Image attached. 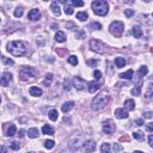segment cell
<instances>
[{"instance_id":"cell-28","label":"cell","mask_w":153,"mask_h":153,"mask_svg":"<svg viewBox=\"0 0 153 153\" xmlns=\"http://www.w3.org/2000/svg\"><path fill=\"white\" fill-rule=\"evenodd\" d=\"M87 13L86 12H78L76 13V18L79 19V21H82V22H85L86 19H87Z\"/></svg>"},{"instance_id":"cell-4","label":"cell","mask_w":153,"mask_h":153,"mask_svg":"<svg viewBox=\"0 0 153 153\" xmlns=\"http://www.w3.org/2000/svg\"><path fill=\"white\" fill-rule=\"evenodd\" d=\"M123 30H124V24L122 22H112L109 26V31L111 35H114L115 37H120L122 34H123Z\"/></svg>"},{"instance_id":"cell-13","label":"cell","mask_w":153,"mask_h":153,"mask_svg":"<svg viewBox=\"0 0 153 153\" xmlns=\"http://www.w3.org/2000/svg\"><path fill=\"white\" fill-rule=\"evenodd\" d=\"M84 149L86 151V152H93L94 149H96V144L93 142V141H86L85 144H84Z\"/></svg>"},{"instance_id":"cell-54","label":"cell","mask_w":153,"mask_h":153,"mask_svg":"<svg viewBox=\"0 0 153 153\" xmlns=\"http://www.w3.org/2000/svg\"><path fill=\"white\" fill-rule=\"evenodd\" d=\"M59 1H60L61 4H66V1H68V0H59Z\"/></svg>"},{"instance_id":"cell-40","label":"cell","mask_w":153,"mask_h":153,"mask_svg":"<svg viewBox=\"0 0 153 153\" xmlns=\"http://www.w3.org/2000/svg\"><path fill=\"white\" fill-rule=\"evenodd\" d=\"M65 13L68 14V16L73 14V7H71V6H66V7H65Z\"/></svg>"},{"instance_id":"cell-42","label":"cell","mask_w":153,"mask_h":153,"mask_svg":"<svg viewBox=\"0 0 153 153\" xmlns=\"http://www.w3.org/2000/svg\"><path fill=\"white\" fill-rule=\"evenodd\" d=\"M3 61H4L6 65H13V60L7 59V57H3Z\"/></svg>"},{"instance_id":"cell-14","label":"cell","mask_w":153,"mask_h":153,"mask_svg":"<svg viewBox=\"0 0 153 153\" xmlns=\"http://www.w3.org/2000/svg\"><path fill=\"white\" fill-rule=\"evenodd\" d=\"M73 107H74V102H72V101H69V102H65L64 104H62V111L64 112H68V111H71L72 109H73Z\"/></svg>"},{"instance_id":"cell-8","label":"cell","mask_w":153,"mask_h":153,"mask_svg":"<svg viewBox=\"0 0 153 153\" xmlns=\"http://www.w3.org/2000/svg\"><path fill=\"white\" fill-rule=\"evenodd\" d=\"M73 86H74L76 90L82 91V90L85 89V86H86V82H85L84 79L79 78V76H75V78L73 79Z\"/></svg>"},{"instance_id":"cell-24","label":"cell","mask_w":153,"mask_h":153,"mask_svg":"<svg viewBox=\"0 0 153 153\" xmlns=\"http://www.w3.org/2000/svg\"><path fill=\"white\" fill-rule=\"evenodd\" d=\"M48 115H49V119H50L51 121H56L57 117H59V112H57V110H55V109L50 110Z\"/></svg>"},{"instance_id":"cell-15","label":"cell","mask_w":153,"mask_h":153,"mask_svg":"<svg viewBox=\"0 0 153 153\" xmlns=\"http://www.w3.org/2000/svg\"><path fill=\"white\" fill-rule=\"evenodd\" d=\"M87 87H89V91H90L91 93H93V92H96L97 90H99L101 85H99L98 83H96V82H90Z\"/></svg>"},{"instance_id":"cell-32","label":"cell","mask_w":153,"mask_h":153,"mask_svg":"<svg viewBox=\"0 0 153 153\" xmlns=\"http://www.w3.org/2000/svg\"><path fill=\"white\" fill-rule=\"evenodd\" d=\"M23 9L22 7H17L16 10H14V17H17V18H21L22 16H23Z\"/></svg>"},{"instance_id":"cell-50","label":"cell","mask_w":153,"mask_h":153,"mask_svg":"<svg viewBox=\"0 0 153 153\" xmlns=\"http://www.w3.org/2000/svg\"><path fill=\"white\" fill-rule=\"evenodd\" d=\"M24 133H25L24 129H21V130H19V133L17 134V135H18L19 138H23V137H24Z\"/></svg>"},{"instance_id":"cell-44","label":"cell","mask_w":153,"mask_h":153,"mask_svg":"<svg viewBox=\"0 0 153 153\" xmlns=\"http://www.w3.org/2000/svg\"><path fill=\"white\" fill-rule=\"evenodd\" d=\"M144 117H145V119H152V112H151V111H146V112L144 114Z\"/></svg>"},{"instance_id":"cell-7","label":"cell","mask_w":153,"mask_h":153,"mask_svg":"<svg viewBox=\"0 0 153 153\" xmlns=\"http://www.w3.org/2000/svg\"><path fill=\"white\" fill-rule=\"evenodd\" d=\"M115 129H116V127H115V123L112 120H107L103 122V132L105 134H112Z\"/></svg>"},{"instance_id":"cell-5","label":"cell","mask_w":153,"mask_h":153,"mask_svg":"<svg viewBox=\"0 0 153 153\" xmlns=\"http://www.w3.org/2000/svg\"><path fill=\"white\" fill-rule=\"evenodd\" d=\"M19 79L24 80V82L34 80L35 79V71L30 67H22V69L19 71Z\"/></svg>"},{"instance_id":"cell-31","label":"cell","mask_w":153,"mask_h":153,"mask_svg":"<svg viewBox=\"0 0 153 153\" xmlns=\"http://www.w3.org/2000/svg\"><path fill=\"white\" fill-rule=\"evenodd\" d=\"M147 73H148V68H147L146 66H141V67L139 68L138 75H140V76H144V75H146Z\"/></svg>"},{"instance_id":"cell-33","label":"cell","mask_w":153,"mask_h":153,"mask_svg":"<svg viewBox=\"0 0 153 153\" xmlns=\"http://www.w3.org/2000/svg\"><path fill=\"white\" fill-rule=\"evenodd\" d=\"M54 146H55V142H54L53 140H47V141L44 142V147H46L47 149H51Z\"/></svg>"},{"instance_id":"cell-12","label":"cell","mask_w":153,"mask_h":153,"mask_svg":"<svg viewBox=\"0 0 153 153\" xmlns=\"http://www.w3.org/2000/svg\"><path fill=\"white\" fill-rule=\"evenodd\" d=\"M29 92H30L31 96H34V97H40V96H42V90L37 86H31Z\"/></svg>"},{"instance_id":"cell-51","label":"cell","mask_w":153,"mask_h":153,"mask_svg":"<svg viewBox=\"0 0 153 153\" xmlns=\"http://www.w3.org/2000/svg\"><path fill=\"white\" fill-rule=\"evenodd\" d=\"M7 151V148L6 147H4V146H0V152H6Z\"/></svg>"},{"instance_id":"cell-2","label":"cell","mask_w":153,"mask_h":153,"mask_svg":"<svg viewBox=\"0 0 153 153\" xmlns=\"http://www.w3.org/2000/svg\"><path fill=\"white\" fill-rule=\"evenodd\" d=\"M108 102H109V94L105 93V92H101L99 94H97L93 98L91 107H92L93 110H101L108 104Z\"/></svg>"},{"instance_id":"cell-43","label":"cell","mask_w":153,"mask_h":153,"mask_svg":"<svg viewBox=\"0 0 153 153\" xmlns=\"http://www.w3.org/2000/svg\"><path fill=\"white\" fill-rule=\"evenodd\" d=\"M124 14H126L127 17H132V16H134V10H126V11H124Z\"/></svg>"},{"instance_id":"cell-11","label":"cell","mask_w":153,"mask_h":153,"mask_svg":"<svg viewBox=\"0 0 153 153\" xmlns=\"http://www.w3.org/2000/svg\"><path fill=\"white\" fill-rule=\"evenodd\" d=\"M115 116H116L117 119H120V120H122V119H127V117H128V112H127L124 109L119 108V109L115 110Z\"/></svg>"},{"instance_id":"cell-19","label":"cell","mask_w":153,"mask_h":153,"mask_svg":"<svg viewBox=\"0 0 153 153\" xmlns=\"http://www.w3.org/2000/svg\"><path fill=\"white\" fill-rule=\"evenodd\" d=\"M124 108L128 110V111H133L134 109H135V103H134L133 99H127L124 102Z\"/></svg>"},{"instance_id":"cell-25","label":"cell","mask_w":153,"mask_h":153,"mask_svg":"<svg viewBox=\"0 0 153 153\" xmlns=\"http://www.w3.org/2000/svg\"><path fill=\"white\" fill-rule=\"evenodd\" d=\"M16 132H17L16 126H14V124H11V126L9 127V129H7L6 135H7V137H13V135H16Z\"/></svg>"},{"instance_id":"cell-35","label":"cell","mask_w":153,"mask_h":153,"mask_svg":"<svg viewBox=\"0 0 153 153\" xmlns=\"http://www.w3.org/2000/svg\"><path fill=\"white\" fill-rule=\"evenodd\" d=\"M72 4H73V6H76V7L84 6V1H83V0H72Z\"/></svg>"},{"instance_id":"cell-20","label":"cell","mask_w":153,"mask_h":153,"mask_svg":"<svg viewBox=\"0 0 153 153\" xmlns=\"http://www.w3.org/2000/svg\"><path fill=\"white\" fill-rule=\"evenodd\" d=\"M38 134H40V132H38L37 128H30V129L28 130V135H29V138H31V139L37 138Z\"/></svg>"},{"instance_id":"cell-49","label":"cell","mask_w":153,"mask_h":153,"mask_svg":"<svg viewBox=\"0 0 153 153\" xmlns=\"http://www.w3.org/2000/svg\"><path fill=\"white\" fill-rule=\"evenodd\" d=\"M147 130H148L149 133L153 132V123H148V124H147Z\"/></svg>"},{"instance_id":"cell-34","label":"cell","mask_w":153,"mask_h":153,"mask_svg":"<svg viewBox=\"0 0 153 153\" xmlns=\"http://www.w3.org/2000/svg\"><path fill=\"white\" fill-rule=\"evenodd\" d=\"M140 93H141V86H135L132 90V94L133 96H140Z\"/></svg>"},{"instance_id":"cell-21","label":"cell","mask_w":153,"mask_h":153,"mask_svg":"<svg viewBox=\"0 0 153 153\" xmlns=\"http://www.w3.org/2000/svg\"><path fill=\"white\" fill-rule=\"evenodd\" d=\"M115 65H116L117 68H122L126 66V60L123 57H116V59H115Z\"/></svg>"},{"instance_id":"cell-38","label":"cell","mask_w":153,"mask_h":153,"mask_svg":"<svg viewBox=\"0 0 153 153\" xmlns=\"http://www.w3.org/2000/svg\"><path fill=\"white\" fill-rule=\"evenodd\" d=\"M93 76H94L96 80H99V79L102 78V73H101L99 71H94V72H93Z\"/></svg>"},{"instance_id":"cell-36","label":"cell","mask_w":153,"mask_h":153,"mask_svg":"<svg viewBox=\"0 0 153 153\" xmlns=\"http://www.w3.org/2000/svg\"><path fill=\"white\" fill-rule=\"evenodd\" d=\"M11 148L14 149V151H17V149L21 148V144H19L18 141H13V142H11Z\"/></svg>"},{"instance_id":"cell-6","label":"cell","mask_w":153,"mask_h":153,"mask_svg":"<svg viewBox=\"0 0 153 153\" xmlns=\"http://www.w3.org/2000/svg\"><path fill=\"white\" fill-rule=\"evenodd\" d=\"M90 48L92 51H96L98 54H104L107 50V47L103 42H101L99 40H91L90 41Z\"/></svg>"},{"instance_id":"cell-16","label":"cell","mask_w":153,"mask_h":153,"mask_svg":"<svg viewBox=\"0 0 153 153\" xmlns=\"http://www.w3.org/2000/svg\"><path fill=\"white\" fill-rule=\"evenodd\" d=\"M55 40H56L57 42H60V43H64V42L66 41V35H65V32L57 31V32L55 34Z\"/></svg>"},{"instance_id":"cell-48","label":"cell","mask_w":153,"mask_h":153,"mask_svg":"<svg viewBox=\"0 0 153 153\" xmlns=\"http://www.w3.org/2000/svg\"><path fill=\"white\" fill-rule=\"evenodd\" d=\"M97 60H90V61H87V64L90 65V66H94V65H97Z\"/></svg>"},{"instance_id":"cell-46","label":"cell","mask_w":153,"mask_h":153,"mask_svg":"<svg viewBox=\"0 0 153 153\" xmlns=\"http://www.w3.org/2000/svg\"><path fill=\"white\" fill-rule=\"evenodd\" d=\"M114 151L115 152H119V151H122V147L120 145H114Z\"/></svg>"},{"instance_id":"cell-57","label":"cell","mask_w":153,"mask_h":153,"mask_svg":"<svg viewBox=\"0 0 153 153\" xmlns=\"http://www.w3.org/2000/svg\"><path fill=\"white\" fill-rule=\"evenodd\" d=\"M44 1H48V0H44Z\"/></svg>"},{"instance_id":"cell-1","label":"cell","mask_w":153,"mask_h":153,"mask_svg":"<svg viewBox=\"0 0 153 153\" xmlns=\"http://www.w3.org/2000/svg\"><path fill=\"white\" fill-rule=\"evenodd\" d=\"M7 51L13 56H23L26 53V47L21 41H12L7 44Z\"/></svg>"},{"instance_id":"cell-39","label":"cell","mask_w":153,"mask_h":153,"mask_svg":"<svg viewBox=\"0 0 153 153\" xmlns=\"http://www.w3.org/2000/svg\"><path fill=\"white\" fill-rule=\"evenodd\" d=\"M91 28H92L93 30H101V29H102V25H101L99 23H92V24H91Z\"/></svg>"},{"instance_id":"cell-18","label":"cell","mask_w":153,"mask_h":153,"mask_svg":"<svg viewBox=\"0 0 153 153\" xmlns=\"http://www.w3.org/2000/svg\"><path fill=\"white\" fill-rule=\"evenodd\" d=\"M50 10H51V12H53L55 16H60V14H61L60 6L57 5V3H56V1H54V3L51 4V6H50Z\"/></svg>"},{"instance_id":"cell-27","label":"cell","mask_w":153,"mask_h":153,"mask_svg":"<svg viewBox=\"0 0 153 153\" xmlns=\"http://www.w3.org/2000/svg\"><path fill=\"white\" fill-rule=\"evenodd\" d=\"M51 80H53V74H51V73H48V74L46 75L44 80H43V84H44L46 86H49V85L51 84Z\"/></svg>"},{"instance_id":"cell-17","label":"cell","mask_w":153,"mask_h":153,"mask_svg":"<svg viewBox=\"0 0 153 153\" xmlns=\"http://www.w3.org/2000/svg\"><path fill=\"white\" fill-rule=\"evenodd\" d=\"M134 76V73H133V69H128L127 72H124V73H121L120 74V78L121 79H128V80H130Z\"/></svg>"},{"instance_id":"cell-29","label":"cell","mask_w":153,"mask_h":153,"mask_svg":"<svg viewBox=\"0 0 153 153\" xmlns=\"http://www.w3.org/2000/svg\"><path fill=\"white\" fill-rule=\"evenodd\" d=\"M133 137H134V139H137V140H139V141H141V140L145 139L144 133H141V132H135V133H133Z\"/></svg>"},{"instance_id":"cell-41","label":"cell","mask_w":153,"mask_h":153,"mask_svg":"<svg viewBox=\"0 0 153 153\" xmlns=\"http://www.w3.org/2000/svg\"><path fill=\"white\" fill-rule=\"evenodd\" d=\"M64 89L67 90V91L71 89V85H69V80H68V79H66V80L64 82Z\"/></svg>"},{"instance_id":"cell-22","label":"cell","mask_w":153,"mask_h":153,"mask_svg":"<svg viewBox=\"0 0 153 153\" xmlns=\"http://www.w3.org/2000/svg\"><path fill=\"white\" fill-rule=\"evenodd\" d=\"M133 35H134V37H135V38H140V37L142 36V30H141V28H140V26H134V28H133Z\"/></svg>"},{"instance_id":"cell-9","label":"cell","mask_w":153,"mask_h":153,"mask_svg":"<svg viewBox=\"0 0 153 153\" xmlns=\"http://www.w3.org/2000/svg\"><path fill=\"white\" fill-rule=\"evenodd\" d=\"M11 80H12V74L10 72H5L3 76H0V84L3 86H7Z\"/></svg>"},{"instance_id":"cell-23","label":"cell","mask_w":153,"mask_h":153,"mask_svg":"<svg viewBox=\"0 0 153 153\" xmlns=\"http://www.w3.org/2000/svg\"><path fill=\"white\" fill-rule=\"evenodd\" d=\"M42 133H43V134H47V135H53V134H54V129H53L50 126L44 124L43 128H42Z\"/></svg>"},{"instance_id":"cell-26","label":"cell","mask_w":153,"mask_h":153,"mask_svg":"<svg viewBox=\"0 0 153 153\" xmlns=\"http://www.w3.org/2000/svg\"><path fill=\"white\" fill-rule=\"evenodd\" d=\"M152 93H153V86H152V83L148 84V87H147V91H146V99H151L152 98Z\"/></svg>"},{"instance_id":"cell-37","label":"cell","mask_w":153,"mask_h":153,"mask_svg":"<svg viewBox=\"0 0 153 153\" xmlns=\"http://www.w3.org/2000/svg\"><path fill=\"white\" fill-rule=\"evenodd\" d=\"M101 151L102 152H110L111 149H110V145L109 144H103L102 146H101Z\"/></svg>"},{"instance_id":"cell-56","label":"cell","mask_w":153,"mask_h":153,"mask_svg":"<svg viewBox=\"0 0 153 153\" xmlns=\"http://www.w3.org/2000/svg\"><path fill=\"white\" fill-rule=\"evenodd\" d=\"M0 102H1V97H0Z\"/></svg>"},{"instance_id":"cell-10","label":"cell","mask_w":153,"mask_h":153,"mask_svg":"<svg viewBox=\"0 0 153 153\" xmlns=\"http://www.w3.org/2000/svg\"><path fill=\"white\" fill-rule=\"evenodd\" d=\"M28 18L30 19V21H32V22L38 21V19L41 18V13H40V11H38L37 9H32V10L28 13Z\"/></svg>"},{"instance_id":"cell-45","label":"cell","mask_w":153,"mask_h":153,"mask_svg":"<svg viewBox=\"0 0 153 153\" xmlns=\"http://www.w3.org/2000/svg\"><path fill=\"white\" fill-rule=\"evenodd\" d=\"M148 145H149L151 147H153V135H152V134L148 137Z\"/></svg>"},{"instance_id":"cell-30","label":"cell","mask_w":153,"mask_h":153,"mask_svg":"<svg viewBox=\"0 0 153 153\" xmlns=\"http://www.w3.org/2000/svg\"><path fill=\"white\" fill-rule=\"evenodd\" d=\"M68 62L71 65H73V66H76V65H78V57H76L75 55H71L68 57Z\"/></svg>"},{"instance_id":"cell-3","label":"cell","mask_w":153,"mask_h":153,"mask_svg":"<svg viewBox=\"0 0 153 153\" xmlns=\"http://www.w3.org/2000/svg\"><path fill=\"white\" fill-rule=\"evenodd\" d=\"M91 6L97 16H105L109 12V4L107 0H94Z\"/></svg>"},{"instance_id":"cell-52","label":"cell","mask_w":153,"mask_h":153,"mask_svg":"<svg viewBox=\"0 0 153 153\" xmlns=\"http://www.w3.org/2000/svg\"><path fill=\"white\" fill-rule=\"evenodd\" d=\"M120 140H121V141H123V140H126V141H128V138H127V137H122V138H121Z\"/></svg>"},{"instance_id":"cell-53","label":"cell","mask_w":153,"mask_h":153,"mask_svg":"<svg viewBox=\"0 0 153 153\" xmlns=\"http://www.w3.org/2000/svg\"><path fill=\"white\" fill-rule=\"evenodd\" d=\"M124 1H126L127 4H132V3L134 1V0H124Z\"/></svg>"},{"instance_id":"cell-55","label":"cell","mask_w":153,"mask_h":153,"mask_svg":"<svg viewBox=\"0 0 153 153\" xmlns=\"http://www.w3.org/2000/svg\"><path fill=\"white\" fill-rule=\"evenodd\" d=\"M144 1H146V3H151L152 0H144Z\"/></svg>"},{"instance_id":"cell-47","label":"cell","mask_w":153,"mask_h":153,"mask_svg":"<svg viewBox=\"0 0 153 153\" xmlns=\"http://www.w3.org/2000/svg\"><path fill=\"white\" fill-rule=\"evenodd\" d=\"M134 123H135L137 126H142L144 124V120H141V119L140 120H135V121H134Z\"/></svg>"}]
</instances>
